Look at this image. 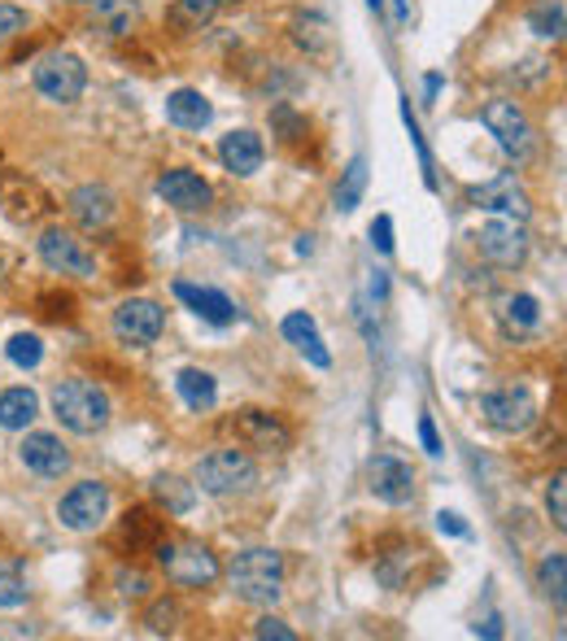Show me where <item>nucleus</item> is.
I'll return each instance as SVG.
<instances>
[{"mask_svg": "<svg viewBox=\"0 0 567 641\" xmlns=\"http://www.w3.org/2000/svg\"><path fill=\"white\" fill-rule=\"evenodd\" d=\"M371 245H375L380 254H393V219H389V214H380V219L371 223Z\"/></svg>", "mask_w": 567, "mask_h": 641, "instance_id": "obj_40", "label": "nucleus"}, {"mask_svg": "<svg viewBox=\"0 0 567 641\" xmlns=\"http://www.w3.org/2000/svg\"><path fill=\"white\" fill-rule=\"evenodd\" d=\"M232 590L241 603L276 607L284 594V559L276 550H245L232 559Z\"/></svg>", "mask_w": 567, "mask_h": 641, "instance_id": "obj_2", "label": "nucleus"}, {"mask_svg": "<svg viewBox=\"0 0 567 641\" xmlns=\"http://www.w3.org/2000/svg\"><path fill=\"white\" fill-rule=\"evenodd\" d=\"M162 306L158 302H149V298H131V302H123L118 311H114V336L118 340H127V345H153L158 336H162Z\"/></svg>", "mask_w": 567, "mask_h": 641, "instance_id": "obj_13", "label": "nucleus"}, {"mask_svg": "<svg viewBox=\"0 0 567 641\" xmlns=\"http://www.w3.org/2000/svg\"><path fill=\"white\" fill-rule=\"evenodd\" d=\"M232 432H236V441H245L250 450H288V428H284L276 415H267V410H241L232 423H228Z\"/></svg>", "mask_w": 567, "mask_h": 641, "instance_id": "obj_16", "label": "nucleus"}, {"mask_svg": "<svg viewBox=\"0 0 567 641\" xmlns=\"http://www.w3.org/2000/svg\"><path fill=\"white\" fill-rule=\"evenodd\" d=\"M481 415L498 428V432H524L537 419V401L529 388H494L481 397Z\"/></svg>", "mask_w": 567, "mask_h": 641, "instance_id": "obj_10", "label": "nucleus"}, {"mask_svg": "<svg viewBox=\"0 0 567 641\" xmlns=\"http://www.w3.org/2000/svg\"><path fill=\"white\" fill-rule=\"evenodd\" d=\"M153 493H158V502H162L166 511H175V515H188V511H193V485H184L180 476H162V480L153 485Z\"/></svg>", "mask_w": 567, "mask_h": 641, "instance_id": "obj_31", "label": "nucleus"}, {"mask_svg": "<svg viewBox=\"0 0 567 641\" xmlns=\"http://www.w3.org/2000/svg\"><path fill=\"white\" fill-rule=\"evenodd\" d=\"M219 158H223V166H228L232 175L250 179V175H258V171H263L267 144H263V136H258V131H245V127H241V131H228V136H223Z\"/></svg>", "mask_w": 567, "mask_h": 641, "instance_id": "obj_19", "label": "nucleus"}, {"mask_svg": "<svg viewBox=\"0 0 567 641\" xmlns=\"http://www.w3.org/2000/svg\"><path fill=\"white\" fill-rule=\"evenodd\" d=\"M297 44L305 48V53H327L332 48V31H327V18H319V13H305V18H297Z\"/></svg>", "mask_w": 567, "mask_h": 641, "instance_id": "obj_30", "label": "nucleus"}, {"mask_svg": "<svg viewBox=\"0 0 567 641\" xmlns=\"http://www.w3.org/2000/svg\"><path fill=\"white\" fill-rule=\"evenodd\" d=\"M537 581H542V590H546V598L564 611V590H567V559L564 550H555L551 559H542V568H537Z\"/></svg>", "mask_w": 567, "mask_h": 641, "instance_id": "obj_29", "label": "nucleus"}, {"mask_svg": "<svg viewBox=\"0 0 567 641\" xmlns=\"http://www.w3.org/2000/svg\"><path fill=\"white\" fill-rule=\"evenodd\" d=\"M22 463H26L35 476H44V480H57V476L70 471V454H66L61 436H53V432H26V441H22Z\"/></svg>", "mask_w": 567, "mask_h": 641, "instance_id": "obj_18", "label": "nucleus"}, {"mask_svg": "<svg viewBox=\"0 0 567 641\" xmlns=\"http://www.w3.org/2000/svg\"><path fill=\"white\" fill-rule=\"evenodd\" d=\"M258 485V467L245 450L228 445V450H210L197 463V489L210 498H232V493H250Z\"/></svg>", "mask_w": 567, "mask_h": 641, "instance_id": "obj_3", "label": "nucleus"}, {"mask_svg": "<svg viewBox=\"0 0 567 641\" xmlns=\"http://www.w3.org/2000/svg\"><path fill=\"white\" fill-rule=\"evenodd\" d=\"M66 210H70V219H74L83 232H101V228L114 223V214H118V197H114L105 184H83V188L70 193Z\"/></svg>", "mask_w": 567, "mask_h": 641, "instance_id": "obj_15", "label": "nucleus"}, {"mask_svg": "<svg viewBox=\"0 0 567 641\" xmlns=\"http://www.w3.org/2000/svg\"><path fill=\"white\" fill-rule=\"evenodd\" d=\"M402 118H406V131H410V144H415V153H419V166H424V179H428V188L437 184L432 179V153H428V144H424V136H419V123H415V114H410V101H402Z\"/></svg>", "mask_w": 567, "mask_h": 641, "instance_id": "obj_35", "label": "nucleus"}, {"mask_svg": "<svg viewBox=\"0 0 567 641\" xmlns=\"http://www.w3.org/2000/svg\"><path fill=\"white\" fill-rule=\"evenodd\" d=\"M158 563L166 568V581L188 585V590L210 585V581L219 576V559H215L206 546H197V541H184V546H162V550H158Z\"/></svg>", "mask_w": 567, "mask_h": 641, "instance_id": "obj_9", "label": "nucleus"}, {"mask_svg": "<svg viewBox=\"0 0 567 641\" xmlns=\"http://www.w3.org/2000/svg\"><path fill=\"white\" fill-rule=\"evenodd\" d=\"M254 638H263V641H297V633H292L284 620H276V616H263V620L254 625Z\"/></svg>", "mask_w": 567, "mask_h": 641, "instance_id": "obj_39", "label": "nucleus"}, {"mask_svg": "<svg viewBox=\"0 0 567 641\" xmlns=\"http://www.w3.org/2000/svg\"><path fill=\"white\" fill-rule=\"evenodd\" d=\"M39 258H44V267H53V271H61V276H79V280L96 276L92 249H88L74 232H66V228L39 232Z\"/></svg>", "mask_w": 567, "mask_h": 641, "instance_id": "obj_8", "label": "nucleus"}, {"mask_svg": "<svg viewBox=\"0 0 567 641\" xmlns=\"http://www.w3.org/2000/svg\"><path fill=\"white\" fill-rule=\"evenodd\" d=\"M367 4H371V9H375V13H380V9H384V0H367Z\"/></svg>", "mask_w": 567, "mask_h": 641, "instance_id": "obj_45", "label": "nucleus"}, {"mask_svg": "<svg viewBox=\"0 0 567 641\" xmlns=\"http://www.w3.org/2000/svg\"><path fill=\"white\" fill-rule=\"evenodd\" d=\"M419 441H424V450H428L432 458H441V436H437L432 415H424V419H419Z\"/></svg>", "mask_w": 567, "mask_h": 641, "instance_id": "obj_41", "label": "nucleus"}, {"mask_svg": "<svg viewBox=\"0 0 567 641\" xmlns=\"http://www.w3.org/2000/svg\"><path fill=\"white\" fill-rule=\"evenodd\" d=\"M437 92H441V74H428V79H424V96L437 101Z\"/></svg>", "mask_w": 567, "mask_h": 641, "instance_id": "obj_43", "label": "nucleus"}, {"mask_svg": "<svg viewBox=\"0 0 567 641\" xmlns=\"http://www.w3.org/2000/svg\"><path fill=\"white\" fill-rule=\"evenodd\" d=\"M437 528L450 533V537H472V528H467L463 515H454V511H441V515H437Z\"/></svg>", "mask_w": 567, "mask_h": 641, "instance_id": "obj_42", "label": "nucleus"}, {"mask_svg": "<svg viewBox=\"0 0 567 641\" xmlns=\"http://www.w3.org/2000/svg\"><path fill=\"white\" fill-rule=\"evenodd\" d=\"M481 123L489 127V136L498 140V149H502L507 158H516V162H529V158H533L537 131H533L529 114H524L516 101H489V105L481 109Z\"/></svg>", "mask_w": 567, "mask_h": 641, "instance_id": "obj_5", "label": "nucleus"}, {"mask_svg": "<svg viewBox=\"0 0 567 641\" xmlns=\"http://www.w3.org/2000/svg\"><path fill=\"white\" fill-rule=\"evenodd\" d=\"M4 353H9L13 366H26V371H31V366H39L44 345H39V336H26V331H22V336H13V340L4 345Z\"/></svg>", "mask_w": 567, "mask_h": 641, "instance_id": "obj_33", "label": "nucleus"}, {"mask_svg": "<svg viewBox=\"0 0 567 641\" xmlns=\"http://www.w3.org/2000/svg\"><path fill=\"white\" fill-rule=\"evenodd\" d=\"M175 388H180V397H184L193 410H210V406L219 401V384H215V375L201 371V366H184V371L175 375Z\"/></svg>", "mask_w": 567, "mask_h": 641, "instance_id": "obj_24", "label": "nucleus"}, {"mask_svg": "<svg viewBox=\"0 0 567 641\" xmlns=\"http://www.w3.org/2000/svg\"><path fill=\"white\" fill-rule=\"evenodd\" d=\"M284 340H288V345H297V349H301V353H305L319 371H327V366H332V353H327V345H323V336H319V323L310 319V315H301V311H297V315H288V319H284Z\"/></svg>", "mask_w": 567, "mask_h": 641, "instance_id": "obj_22", "label": "nucleus"}, {"mask_svg": "<svg viewBox=\"0 0 567 641\" xmlns=\"http://www.w3.org/2000/svg\"><path fill=\"white\" fill-rule=\"evenodd\" d=\"M476 249H481V258H485L489 267L516 271V267L529 258V232H524V223H516V219H494V223L481 228Z\"/></svg>", "mask_w": 567, "mask_h": 641, "instance_id": "obj_7", "label": "nucleus"}, {"mask_svg": "<svg viewBox=\"0 0 567 641\" xmlns=\"http://www.w3.org/2000/svg\"><path fill=\"white\" fill-rule=\"evenodd\" d=\"M158 197H162L166 206L184 210V214H197V210L210 206V184H206L197 171H166V175L158 179Z\"/></svg>", "mask_w": 567, "mask_h": 641, "instance_id": "obj_17", "label": "nucleus"}, {"mask_svg": "<svg viewBox=\"0 0 567 641\" xmlns=\"http://www.w3.org/2000/svg\"><path fill=\"white\" fill-rule=\"evenodd\" d=\"M39 415V397L31 388H4L0 393V428L4 432H26Z\"/></svg>", "mask_w": 567, "mask_h": 641, "instance_id": "obj_23", "label": "nucleus"}, {"mask_svg": "<svg viewBox=\"0 0 567 641\" xmlns=\"http://www.w3.org/2000/svg\"><path fill=\"white\" fill-rule=\"evenodd\" d=\"M393 18L406 22V18H410V0H393Z\"/></svg>", "mask_w": 567, "mask_h": 641, "instance_id": "obj_44", "label": "nucleus"}, {"mask_svg": "<svg viewBox=\"0 0 567 641\" xmlns=\"http://www.w3.org/2000/svg\"><path fill=\"white\" fill-rule=\"evenodd\" d=\"M546 506H551V520H555V528H567V480H564V476H555V480H551Z\"/></svg>", "mask_w": 567, "mask_h": 641, "instance_id": "obj_36", "label": "nucleus"}, {"mask_svg": "<svg viewBox=\"0 0 567 641\" xmlns=\"http://www.w3.org/2000/svg\"><path fill=\"white\" fill-rule=\"evenodd\" d=\"M175 620H180V607H175V603H158V607L149 611V629H153V633H175Z\"/></svg>", "mask_w": 567, "mask_h": 641, "instance_id": "obj_38", "label": "nucleus"}, {"mask_svg": "<svg viewBox=\"0 0 567 641\" xmlns=\"http://www.w3.org/2000/svg\"><path fill=\"white\" fill-rule=\"evenodd\" d=\"M529 26H533L537 35H546V39H559V35H564V0L537 4V9L529 13Z\"/></svg>", "mask_w": 567, "mask_h": 641, "instance_id": "obj_32", "label": "nucleus"}, {"mask_svg": "<svg viewBox=\"0 0 567 641\" xmlns=\"http://www.w3.org/2000/svg\"><path fill=\"white\" fill-rule=\"evenodd\" d=\"M367 158H354L349 166H345V175H340V188H336V210L340 214H349V210H358V201H362V193H367Z\"/></svg>", "mask_w": 567, "mask_h": 641, "instance_id": "obj_25", "label": "nucleus"}, {"mask_svg": "<svg viewBox=\"0 0 567 641\" xmlns=\"http://www.w3.org/2000/svg\"><path fill=\"white\" fill-rule=\"evenodd\" d=\"M22 31H26V13L18 4H4L0 0V44L13 39V35H22Z\"/></svg>", "mask_w": 567, "mask_h": 641, "instance_id": "obj_37", "label": "nucleus"}, {"mask_svg": "<svg viewBox=\"0 0 567 641\" xmlns=\"http://www.w3.org/2000/svg\"><path fill=\"white\" fill-rule=\"evenodd\" d=\"M175 298H180L193 315H201L206 323H215V327L236 323V302H232L228 293H219V289H201V284L180 280V284H175Z\"/></svg>", "mask_w": 567, "mask_h": 641, "instance_id": "obj_20", "label": "nucleus"}, {"mask_svg": "<svg viewBox=\"0 0 567 641\" xmlns=\"http://www.w3.org/2000/svg\"><path fill=\"white\" fill-rule=\"evenodd\" d=\"M472 201H476L481 210H489V214H502V219H516V223H524V219L533 214V206H529V193L520 188V179H516L511 171H502V175H494V179L476 184V188H472Z\"/></svg>", "mask_w": 567, "mask_h": 641, "instance_id": "obj_12", "label": "nucleus"}, {"mask_svg": "<svg viewBox=\"0 0 567 641\" xmlns=\"http://www.w3.org/2000/svg\"><path fill=\"white\" fill-rule=\"evenodd\" d=\"M31 79H35V88H39L44 101H53V105H74V101L83 96V88H88V66H83V57H74V53H48V57L35 61Z\"/></svg>", "mask_w": 567, "mask_h": 641, "instance_id": "obj_4", "label": "nucleus"}, {"mask_svg": "<svg viewBox=\"0 0 567 641\" xmlns=\"http://www.w3.org/2000/svg\"><path fill=\"white\" fill-rule=\"evenodd\" d=\"M215 13H219V0H175L171 22L184 26V31H201V26L215 22Z\"/></svg>", "mask_w": 567, "mask_h": 641, "instance_id": "obj_28", "label": "nucleus"}, {"mask_svg": "<svg viewBox=\"0 0 567 641\" xmlns=\"http://www.w3.org/2000/svg\"><path fill=\"white\" fill-rule=\"evenodd\" d=\"M26 603V581L18 568H0V611H18Z\"/></svg>", "mask_w": 567, "mask_h": 641, "instance_id": "obj_34", "label": "nucleus"}, {"mask_svg": "<svg viewBox=\"0 0 567 641\" xmlns=\"http://www.w3.org/2000/svg\"><path fill=\"white\" fill-rule=\"evenodd\" d=\"M0 210L13 223H35V219H44L53 210V201L35 179H26L18 171H0Z\"/></svg>", "mask_w": 567, "mask_h": 641, "instance_id": "obj_11", "label": "nucleus"}, {"mask_svg": "<svg viewBox=\"0 0 567 641\" xmlns=\"http://www.w3.org/2000/svg\"><path fill=\"white\" fill-rule=\"evenodd\" d=\"M166 118H171L175 127H184V131H201V127H210L215 105H210L201 92L180 88V92H171V96H166Z\"/></svg>", "mask_w": 567, "mask_h": 641, "instance_id": "obj_21", "label": "nucleus"}, {"mask_svg": "<svg viewBox=\"0 0 567 641\" xmlns=\"http://www.w3.org/2000/svg\"><path fill=\"white\" fill-rule=\"evenodd\" d=\"M502 319H507V331H537L542 327V306H537V298L516 293V298L502 302Z\"/></svg>", "mask_w": 567, "mask_h": 641, "instance_id": "obj_26", "label": "nucleus"}, {"mask_svg": "<svg viewBox=\"0 0 567 641\" xmlns=\"http://www.w3.org/2000/svg\"><path fill=\"white\" fill-rule=\"evenodd\" d=\"M96 22L109 35H127L136 26V0H96Z\"/></svg>", "mask_w": 567, "mask_h": 641, "instance_id": "obj_27", "label": "nucleus"}, {"mask_svg": "<svg viewBox=\"0 0 567 641\" xmlns=\"http://www.w3.org/2000/svg\"><path fill=\"white\" fill-rule=\"evenodd\" d=\"M109 515V489L101 480H79L61 502H57V520L70 533H92L101 528Z\"/></svg>", "mask_w": 567, "mask_h": 641, "instance_id": "obj_6", "label": "nucleus"}, {"mask_svg": "<svg viewBox=\"0 0 567 641\" xmlns=\"http://www.w3.org/2000/svg\"><path fill=\"white\" fill-rule=\"evenodd\" d=\"M367 480H371V493H375L384 506H406V502L415 498V471H410L402 458H393V454L371 458Z\"/></svg>", "mask_w": 567, "mask_h": 641, "instance_id": "obj_14", "label": "nucleus"}, {"mask_svg": "<svg viewBox=\"0 0 567 641\" xmlns=\"http://www.w3.org/2000/svg\"><path fill=\"white\" fill-rule=\"evenodd\" d=\"M53 415L61 419V428H70L79 436H96L109 423V397L101 384L74 375L53 388Z\"/></svg>", "mask_w": 567, "mask_h": 641, "instance_id": "obj_1", "label": "nucleus"}]
</instances>
